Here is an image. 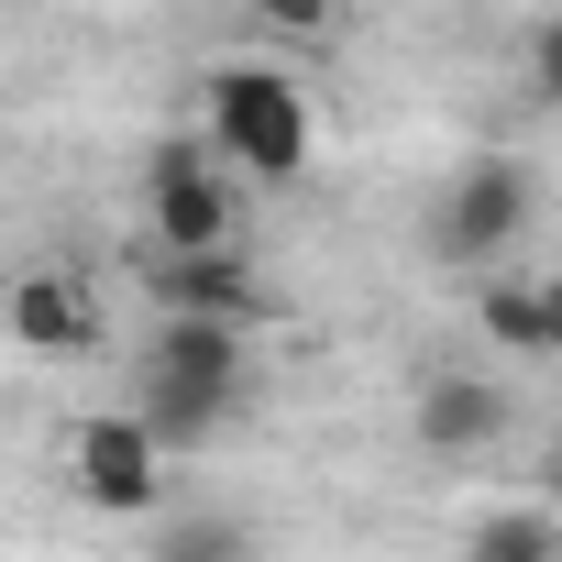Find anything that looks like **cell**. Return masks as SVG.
Wrapping results in <instances>:
<instances>
[{"label":"cell","mask_w":562,"mask_h":562,"mask_svg":"<svg viewBox=\"0 0 562 562\" xmlns=\"http://www.w3.org/2000/svg\"><path fill=\"white\" fill-rule=\"evenodd\" d=\"M243 408V331H210V321H155V353H144V386H133V430L166 452V441H199Z\"/></svg>","instance_id":"cell-2"},{"label":"cell","mask_w":562,"mask_h":562,"mask_svg":"<svg viewBox=\"0 0 562 562\" xmlns=\"http://www.w3.org/2000/svg\"><path fill=\"white\" fill-rule=\"evenodd\" d=\"M144 288L166 321H210V331H254L265 321V276L232 254H188V265H144Z\"/></svg>","instance_id":"cell-6"},{"label":"cell","mask_w":562,"mask_h":562,"mask_svg":"<svg viewBox=\"0 0 562 562\" xmlns=\"http://www.w3.org/2000/svg\"><path fill=\"white\" fill-rule=\"evenodd\" d=\"M144 562H243V529L232 518H177V529H155Z\"/></svg>","instance_id":"cell-11"},{"label":"cell","mask_w":562,"mask_h":562,"mask_svg":"<svg viewBox=\"0 0 562 562\" xmlns=\"http://www.w3.org/2000/svg\"><path fill=\"white\" fill-rule=\"evenodd\" d=\"M529 166H507V155H474L452 188H441V254L452 265H496L518 232H529Z\"/></svg>","instance_id":"cell-5"},{"label":"cell","mask_w":562,"mask_h":562,"mask_svg":"<svg viewBox=\"0 0 562 562\" xmlns=\"http://www.w3.org/2000/svg\"><path fill=\"white\" fill-rule=\"evenodd\" d=\"M463 562H562V529H551V507H496L463 540Z\"/></svg>","instance_id":"cell-9"},{"label":"cell","mask_w":562,"mask_h":562,"mask_svg":"<svg viewBox=\"0 0 562 562\" xmlns=\"http://www.w3.org/2000/svg\"><path fill=\"white\" fill-rule=\"evenodd\" d=\"M551 518H562V441H551Z\"/></svg>","instance_id":"cell-14"},{"label":"cell","mask_w":562,"mask_h":562,"mask_svg":"<svg viewBox=\"0 0 562 562\" xmlns=\"http://www.w3.org/2000/svg\"><path fill=\"white\" fill-rule=\"evenodd\" d=\"M507 430V397L485 386V375H441V386H419V441L430 452H485Z\"/></svg>","instance_id":"cell-8"},{"label":"cell","mask_w":562,"mask_h":562,"mask_svg":"<svg viewBox=\"0 0 562 562\" xmlns=\"http://www.w3.org/2000/svg\"><path fill=\"white\" fill-rule=\"evenodd\" d=\"M474 321L507 342V353H540V310H529V276H496V288L474 299Z\"/></svg>","instance_id":"cell-10"},{"label":"cell","mask_w":562,"mask_h":562,"mask_svg":"<svg viewBox=\"0 0 562 562\" xmlns=\"http://www.w3.org/2000/svg\"><path fill=\"white\" fill-rule=\"evenodd\" d=\"M67 474H78V496L111 507V518H155V496H166V452L133 430V408L78 419V430H67Z\"/></svg>","instance_id":"cell-4"},{"label":"cell","mask_w":562,"mask_h":562,"mask_svg":"<svg viewBox=\"0 0 562 562\" xmlns=\"http://www.w3.org/2000/svg\"><path fill=\"white\" fill-rule=\"evenodd\" d=\"M12 342H23V353H67V364H78V353H100V299L78 288L67 265H34L23 288H12Z\"/></svg>","instance_id":"cell-7"},{"label":"cell","mask_w":562,"mask_h":562,"mask_svg":"<svg viewBox=\"0 0 562 562\" xmlns=\"http://www.w3.org/2000/svg\"><path fill=\"white\" fill-rule=\"evenodd\" d=\"M199 89H210V100H199V144H210L221 177L288 188V177L310 166V89H299L288 67H221V78H199Z\"/></svg>","instance_id":"cell-1"},{"label":"cell","mask_w":562,"mask_h":562,"mask_svg":"<svg viewBox=\"0 0 562 562\" xmlns=\"http://www.w3.org/2000/svg\"><path fill=\"white\" fill-rule=\"evenodd\" d=\"M529 310H540V353H562V265L529 276Z\"/></svg>","instance_id":"cell-13"},{"label":"cell","mask_w":562,"mask_h":562,"mask_svg":"<svg viewBox=\"0 0 562 562\" xmlns=\"http://www.w3.org/2000/svg\"><path fill=\"white\" fill-rule=\"evenodd\" d=\"M144 221H155V265L232 254V177L210 166L199 133H166V144L144 155Z\"/></svg>","instance_id":"cell-3"},{"label":"cell","mask_w":562,"mask_h":562,"mask_svg":"<svg viewBox=\"0 0 562 562\" xmlns=\"http://www.w3.org/2000/svg\"><path fill=\"white\" fill-rule=\"evenodd\" d=\"M529 78H540V100H562V12L529 23Z\"/></svg>","instance_id":"cell-12"}]
</instances>
